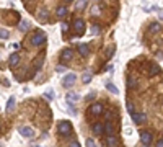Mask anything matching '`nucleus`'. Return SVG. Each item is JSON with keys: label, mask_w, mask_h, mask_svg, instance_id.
I'll return each mask as SVG.
<instances>
[{"label": "nucleus", "mask_w": 163, "mask_h": 147, "mask_svg": "<svg viewBox=\"0 0 163 147\" xmlns=\"http://www.w3.org/2000/svg\"><path fill=\"white\" fill-rule=\"evenodd\" d=\"M57 133L61 136H72L74 134V128L70 124V121H61L57 126Z\"/></svg>", "instance_id": "obj_1"}, {"label": "nucleus", "mask_w": 163, "mask_h": 147, "mask_svg": "<svg viewBox=\"0 0 163 147\" xmlns=\"http://www.w3.org/2000/svg\"><path fill=\"white\" fill-rule=\"evenodd\" d=\"M46 34L44 33H36V34H33V38H31V44L33 46H36V47H39V46H44L46 44Z\"/></svg>", "instance_id": "obj_2"}, {"label": "nucleus", "mask_w": 163, "mask_h": 147, "mask_svg": "<svg viewBox=\"0 0 163 147\" xmlns=\"http://www.w3.org/2000/svg\"><path fill=\"white\" fill-rule=\"evenodd\" d=\"M75 80H77V75H75V74H67L65 77H64L62 83H64L65 88H72V87L75 85Z\"/></svg>", "instance_id": "obj_3"}, {"label": "nucleus", "mask_w": 163, "mask_h": 147, "mask_svg": "<svg viewBox=\"0 0 163 147\" xmlns=\"http://www.w3.org/2000/svg\"><path fill=\"white\" fill-rule=\"evenodd\" d=\"M18 131H20V134H21L23 137H26V139H33L34 137V131L31 129L30 126H20Z\"/></svg>", "instance_id": "obj_4"}, {"label": "nucleus", "mask_w": 163, "mask_h": 147, "mask_svg": "<svg viewBox=\"0 0 163 147\" xmlns=\"http://www.w3.org/2000/svg\"><path fill=\"white\" fill-rule=\"evenodd\" d=\"M88 113L91 114V116H100V114L103 113V105H101V103H95V105H91Z\"/></svg>", "instance_id": "obj_5"}, {"label": "nucleus", "mask_w": 163, "mask_h": 147, "mask_svg": "<svg viewBox=\"0 0 163 147\" xmlns=\"http://www.w3.org/2000/svg\"><path fill=\"white\" fill-rule=\"evenodd\" d=\"M140 142L144 145L152 144V133H150V131H142V133H140Z\"/></svg>", "instance_id": "obj_6"}, {"label": "nucleus", "mask_w": 163, "mask_h": 147, "mask_svg": "<svg viewBox=\"0 0 163 147\" xmlns=\"http://www.w3.org/2000/svg\"><path fill=\"white\" fill-rule=\"evenodd\" d=\"M74 30L78 33V36H82L83 34V30H85V21H83L82 18H77L74 21Z\"/></svg>", "instance_id": "obj_7"}, {"label": "nucleus", "mask_w": 163, "mask_h": 147, "mask_svg": "<svg viewBox=\"0 0 163 147\" xmlns=\"http://www.w3.org/2000/svg\"><path fill=\"white\" fill-rule=\"evenodd\" d=\"M130 118H132V121L136 123V124H140V123H144L147 120V116H145L144 113H136V111L130 113Z\"/></svg>", "instance_id": "obj_8"}, {"label": "nucleus", "mask_w": 163, "mask_h": 147, "mask_svg": "<svg viewBox=\"0 0 163 147\" xmlns=\"http://www.w3.org/2000/svg\"><path fill=\"white\" fill-rule=\"evenodd\" d=\"M65 101H67V103H72V105H75V103L80 101V95H78V93H74V92H70V93H67V95H65Z\"/></svg>", "instance_id": "obj_9"}, {"label": "nucleus", "mask_w": 163, "mask_h": 147, "mask_svg": "<svg viewBox=\"0 0 163 147\" xmlns=\"http://www.w3.org/2000/svg\"><path fill=\"white\" fill-rule=\"evenodd\" d=\"M78 53H80V56H83V57L90 56V46H88V43H80V44H78Z\"/></svg>", "instance_id": "obj_10"}, {"label": "nucleus", "mask_w": 163, "mask_h": 147, "mask_svg": "<svg viewBox=\"0 0 163 147\" xmlns=\"http://www.w3.org/2000/svg\"><path fill=\"white\" fill-rule=\"evenodd\" d=\"M72 57H74V51H72V49H64V51H62V54H61L62 62H69V61H72Z\"/></svg>", "instance_id": "obj_11"}, {"label": "nucleus", "mask_w": 163, "mask_h": 147, "mask_svg": "<svg viewBox=\"0 0 163 147\" xmlns=\"http://www.w3.org/2000/svg\"><path fill=\"white\" fill-rule=\"evenodd\" d=\"M105 133H106V136H114V126L111 123V120H106L105 123Z\"/></svg>", "instance_id": "obj_12"}, {"label": "nucleus", "mask_w": 163, "mask_h": 147, "mask_svg": "<svg viewBox=\"0 0 163 147\" xmlns=\"http://www.w3.org/2000/svg\"><path fill=\"white\" fill-rule=\"evenodd\" d=\"M20 62V54L18 53H13L10 56V59H8V66L13 69V67H17V64Z\"/></svg>", "instance_id": "obj_13"}, {"label": "nucleus", "mask_w": 163, "mask_h": 147, "mask_svg": "<svg viewBox=\"0 0 163 147\" xmlns=\"http://www.w3.org/2000/svg\"><path fill=\"white\" fill-rule=\"evenodd\" d=\"M91 129H93V133L96 134V136H101V134L105 133V124H101V123H95Z\"/></svg>", "instance_id": "obj_14"}, {"label": "nucleus", "mask_w": 163, "mask_h": 147, "mask_svg": "<svg viewBox=\"0 0 163 147\" xmlns=\"http://www.w3.org/2000/svg\"><path fill=\"white\" fill-rule=\"evenodd\" d=\"M15 108V98L13 97H10L8 98V101H7V113H11Z\"/></svg>", "instance_id": "obj_15"}, {"label": "nucleus", "mask_w": 163, "mask_h": 147, "mask_svg": "<svg viewBox=\"0 0 163 147\" xmlns=\"http://www.w3.org/2000/svg\"><path fill=\"white\" fill-rule=\"evenodd\" d=\"M47 15H49V11H47L46 8H41V10H39V13H38V18L41 20V21H46Z\"/></svg>", "instance_id": "obj_16"}, {"label": "nucleus", "mask_w": 163, "mask_h": 147, "mask_svg": "<svg viewBox=\"0 0 163 147\" xmlns=\"http://www.w3.org/2000/svg\"><path fill=\"white\" fill-rule=\"evenodd\" d=\"M160 31V25L158 23H152V25L149 26V33L150 34H155V33H158Z\"/></svg>", "instance_id": "obj_17"}, {"label": "nucleus", "mask_w": 163, "mask_h": 147, "mask_svg": "<svg viewBox=\"0 0 163 147\" xmlns=\"http://www.w3.org/2000/svg\"><path fill=\"white\" fill-rule=\"evenodd\" d=\"M158 72H160V67H158L157 64H152V66H150V70H149V75H150V77L157 75Z\"/></svg>", "instance_id": "obj_18"}, {"label": "nucleus", "mask_w": 163, "mask_h": 147, "mask_svg": "<svg viewBox=\"0 0 163 147\" xmlns=\"http://www.w3.org/2000/svg\"><path fill=\"white\" fill-rule=\"evenodd\" d=\"M42 62H44V57H42V56H41V57H38V59H36V61H34V66H33V70H39V67H41V66H42Z\"/></svg>", "instance_id": "obj_19"}, {"label": "nucleus", "mask_w": 163, "mask_h": 147, "mask_svg": "<svg viewBox=\"0 0 163 147\" xmlns=\"http://www.w3.org/2000/svg\"><path fill=\"white\" fill-rule=\"evenodd\" d=\"M18 28H20V31H28L30 23H28L26 20H21V21H20V25H18Z\"/></svg>", "instance_id": "obj_20"}, {"label": "nucleus", "mask_w": 163, "mask_h": 147, "mask_svg": "<svg viewBox=\"0 0 163 147\" xmlns=\"http://www.w3.org/2000/svg\"><path fill=\"white\" fill-rule=\"evenodd\" d=\"M106 88H108L111 93L118 95V87H116V85H113V83H111V82H106Z\"/></svg>", "instance_id": "obj_21"}, {"label": "nucleus", "mask_w": 163, "mask_h": 147, "mask_svg": "<svg viewBox=\"0 0 163 147\" xmlns=\"http://www.w3.org/2000/svg\"><path fill=\"white\" fill-rule=\"evenodd\" d=\"M91 77H93V75H91V72H85L82 75V82L83 83H90L91 82Z\"/></svg>", "instance_id": "obj_22"}, {"label": "nucleus", "mask_w": 163, "mask_h": 147, "mask_svg": "<svg viewBox=\"0 0 163 147\" xmlns=\"http://www.w3.org/2000/svg\"><path fill=\"white\" fill-rule=\"evenodd\" d=\"M106 144L111 145V147H113V145H118V139L114 137V136H108V139H106Z\"/></svg>", "instance_id": "obj_23"}, {"label": "nucleus", "mask_w": 163, "mask_h": 147, "mask_svg": "<svg viewBox=\"0 0 163 147\" xmlns=\"http://www.w3.org/2000/svg\"><path fill=\"white\" fill-rule=\"evenodd\" d=\"M65 15H67V7H59V8H57V17H65Z\"/></svg>", "instance_id": "obj_24"}, {"label": "nucleus", "mask_w": 163, "mask_h": 147, "mask_svg": "<svg viewBox=\"0 0 163 147\" xmlns=\"http://www.w3.org/2000/svg\"><path fill=\"white\" fill-rule=\"evenodd\" d=\"M86 7V0H78L77 3H75V8L77 10H83Z\"/></svg>", "instance_id": "obj_25"}, {"label": "nucleus", "mask_w": 163, "mask_h": 147, "mask_svg": "<svg viewBox=\"0 0 163 147\" xmlns=\"http://www.w3.org/2000/svg\"><path fill=\"white\" fill-rule=\"evenodd\" d=\"M127 87H129V88H136V87H137V80L130 77L129 80H127Z\"/></svg>", "instance_id": "obj_26"}, {"label": "nucleus", "mask_w": 163, "mask_h": 147, "mask_svg": "<svg viewBox=\"0 0 163 147\" xmlns=\"http://www.w3.org/2000/svg\"><path fill=\"white\" fill-rule=\"evenodd\" d=\"M85 145H86V147H95V145H96V142H95L91 137H88V139L85 141Z\"/></svg>", "instance_id": "obj_27"}, {"label": "nucleus", "mask_w": 163, "mask_h": 147, "mask_svg": "<svg viewBox=\"0 0 163 147\" xmlns=\"http://www.w3.org/2000/svg\"><path fill=\"white\" fill-rule=\"evenodd\" d=\"M10 36V33L7 30H0V39H7Z\"/></svg>", "instance_id": "obj_28"}, {"label": "nucleus", "mask_w": 163, "mask_h": 147, "mask_svg": "<svg viewBox=\"0 0 163 147\" xmlns=\"http://www.w3.org/2000/svg\"><path fill=\"white\" fill-rule=\"evenodd\" d=\"M44 97L47 100H54V92L52 90H47V92H44Z\"/></svg>", "instance_id": "obj_29"}, {"label": "nucleus", "mask_w": 163, "mask_h": 147, "mask_svg": "<svg viewBox=\"0 0 163 147\" xmlns=\"http://www.w3.org/2000/svg\"><path fill=\"white\" fill-rule=\"evenodd\" d=\"M100 33V25H93L91 26V34H98Z\"/></svg>", "instance_id": "obj_30"}, {"label": "nucleus", "mask_w": 163, "mask_h": 147, "mask_svg": "<svg viewBox=\"0 0 163 147\" xmlns=\"http://www.w3.org/2000/svg\"><path fill=\"white\" fill-rule=\"evenodd\" d=\"M114 51H116V47H109V51H108V54H106V59H111L113 57V54H114Z\"/></svg>", "instance_id": "obj_31"}, {"label": "nucleus", "mask_w": 163, "mask_h": 147, "mask_svg": "<svg viewBox=\"0 0 163 147\" xmlns=\"http://www.w3.org/2000/svg\"><path fill=\"white\" fill-rule=\"evenodd\" d=\"M127 111H129V114L136 111V110H134V105H132V103H130V101H127Z\"/></svg>", "instance_id": "obj_32"}, {"label": "nucleus", "mask_w": 163, "mask_h": 147, "mask_svg": "<svg viewBox=\"0 0 163 147\" xmlns=\"http://www.w3.org/2000/svg\"><path fill=\"white\" fill-rule=\"evenodd\" d=\"M105 118H106V120H111V118H113V111H106Z\"/></svg>", "instance_id": "obj_33"}, {"label": "nucleus", "mask_w": 163, "mask_h": 147, "mask_svg": "<svg viewBox=\"0 0 163 147\" xmlns=\"http://www.w3.org/2000/svg\"><path fill=\"white\" fill-rule=\"evenodd\" d=\"M55 70H57V72H65V67H64V66H57V67H55Z\"/></svg>", "instance_id": "obj_34"}, {"label": "nucleus", "mask_w": 163, "mask_h": 147, "mask_svg": "<svg viewBox=\"0 0 163 147\" xmlns=\"http://www.w3.org/2000/svg\"><path fill=\"white\" fill-rule=\"evenodd\" d=\"M62 30L64 31H69V23H62Z\"/></svg>", "instance_id": "obj_35"}, {"label": "nucleus", "mask_w": 163, "mask_h": 147, "mask_svg": "<svg viewBox=\"0 0 163 147\" xmlns=\"http://www.w3.org/2000/svg\"><path fill=\"white\" fill-rule=\"evenodd\" d=\"M70 145H72V147H80V144H78V141H72V142H70Z\"/></svg>", "instance_id": "obj_36"}, {"label": "nucleus", "mask_w": 163, "mask_h": 147, "mask_svg": "<svg viewBox=\"0 0 163 147\" xmlns=\"http://www.w3.org/2000/svg\"><path fill=\"white\" fill-rule=\"evenodd\" d=\"M157 147H163V139H160V141H157Z\"/></svg>", "instance_id": "obj_37"}, {"label": "nucleus", "mask_w": 163, "mask_h": 147, "mask_svg": "<svg viewBox=\"0 0 163 147\" xmlns=\"http://www.w3.org/2000/svg\"><path fill=\"white\" fill-rule=\"evenodd\" d=\"M157 56H158V59H163V53H158Z\"/></svg>", "instance_id": "obj_38"}, {"label": "nucleus", "mask_w": 163, "mask_h": 147, "mask_svg": "<svg viewBox=\"0 0 163 147\" xmlns=\"http://www.w3.org/2000/svg\"><path fill=\"white\" fill-rule=\"evenodd\" d=\"M65 2H72V0H65Z\"/></svg>", "instance_id": "obj_39"}, {"label": "nucleus", "mask_w": 163, "mask_h": 147, "mask_svg": "<svg viewBox=\"0 0 163 147\" xmlns=\"http://www.w3.org/2000/svg\"><path fill=\"white\" fill-rule=\"evenodd\" d=\"M23 2H28V0H23Z\"/></svg>", "instance_id": "obj_40"}, {"label": "nucleus", "mask_w": 163, "mask_h": 147, "mask_svg": "<svg viewBox=\"0 0 163 147\" xmlns=\"http://www.w3.org/2000/svg\"><path fill=\"white\" fill-rule=\"evenodd\" d=\"M161 103H163V100H161Z\"/></svg>", "instance_id": "obj_41"}]
</instances>
